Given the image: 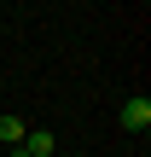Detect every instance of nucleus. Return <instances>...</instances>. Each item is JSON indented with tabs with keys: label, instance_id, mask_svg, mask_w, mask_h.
<instances>
[{
	"label": "nucleus",
	"instance_id": "obj_1",
	"mask_svg": "<svg viewBox=\"0 0 151 157\" xmlns=\"http://www.w3.org/2000/svg\"><path fill=\"white\" fill-rule=\"evenodd\" d=\"M122 128H128V134H145L151 128V99L145 93H134V99L122 105Z\"/></svg>",
	"mask_w": 151,
	"mask_h": 157
},
{
	"label": "nucleus",
	"instance_id": "obj_2",
	"mask_svg": "<svg viewBox=\"0 0 151 157\" xmlns=\"http://www.w3.org/2000/svg\"><path fill=\"white\" fill-rule=\"evenodd\" d=\"M23 134H29V122H23V117H12V111H0V146L12 151V146H23Z\"/></svg>",
	"mask_w": 151,
	"mask_h": 157
}]
</instances>
